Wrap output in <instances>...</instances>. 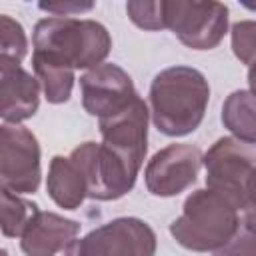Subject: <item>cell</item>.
Wrapping results in <instances>:
<instances>
[{"mask_svg":"<svg viewBox=\"0 0 256 256\" xmlns=\"http://www.w3.org/2000/svg\"><path fill=\"white\" fill-rule=\"evenodd\" d=\"M202 166L206 170V188L226 194L244 212L246 188L256 170V144L224 136L202 156Z\"/></svg>","mask_w":256,"mask_h":256,"instance_id":"4","label":"cell"},{"mask_svg":"<svg viewBox=\"0 0 256 256\" xmlns=\"http://www.w3.org/2000/svg\"><path fill=\"white\" fill-rule=\"evenodd\" d=\"M46 190L52 202L64 210H78L88 198V184L70 156H54L46 176Z\"/></svg>","mask_w":256,"mask_h":256,"instance_id":"14","label":"cell"},{"mask_svg":"<svg viewBox=\"0 0 256 256\" xmlns=\"http://www.w3.org/2000/svg\"><path fill=\"white\" fill-rule=\"evenodd\" d=\"M222 124L234 138L256 144V96L250 90L232 92L222 106Z\"/></svg>","mask_w":256,"mask_h":256,"instance_id":"15","label":"cell"},{"mask_svg":"<svg viewBox=\"0 0 256 256\" xmlns=\"http://www.w3.org/2000/svg\"><path fill=\"white\" fill-rule=\"evenodd\" d=\"M202 152L192 144H170L158 150L144 168V182L152 196L172 198L188 190L202 168Z\"/></svg>","mask_w":256,"mask_h":256,"instance_id":"10","label":"cell"},{"mask_svg":"<svg viewBox=\"0 0 256 256\" xmlns=\"http://www.w3.org/2000/svg\"><path fill=\"white\" fill-rule=\"evenodd\" d=\"M148 122L150 108L138 96L120 114L100 120L102 144L122 156L134 168L142 170L148 154Z\"/></svg>","mask_w":256,"mask_h":256,"instance_id":"11","label":"cell"},{"mask_svg":"<svg viewBox=\"0 0 256 256\" xmlns=\"http://www.w3.org/2000/svg\"><path fill=\"white\" fill-rule=\"evenodd\" d=\"M36 212L38 206L34 202L2 188V234L6 238H20Z\"/></svg>","mask_w":256,"mask_h":256,"instance_id":"17","label":"cell"},{"mask_svg":"<svg viewBox=\"0 0 256 256\" xmlns=\"http://www.w3.org/2000/svg\"><path fill=\"white\" fill-rule=\"evenodd\" d=\"M28 54V36L22 24L6 14L0 16V60L20 64Z\"/></svg>","mask_w":256,"mask_h":256,"instance_id":"18","label":"cell"},{"mask_svg":"<svg viewBox=\"0 0 256 256\" xmlns=\"http://www.w3.org/2000/svg\"><path fill=\"white\" fill-rule=\"evenodd\" d=\"M214 256H256V232L240 224L234 238L214 252Z\"/></svg>","mask_w":256,"mask_h":256,"instance_id":"21","label":"cell"},{"mask_svg":"<svg viewBox=\"0 0 256 256\" xmlns=\"http://www.w3.org/2000/svg\"><path fill=\"white\" fill-rule=\"evenodd\" d=\"M248 86H250V92L256 96V62L248 66Z\"/></svg>","mask_w":256,"mask_h":256,"instance_id":"24","label":"cell"},{"mask_svg":"<svg viewBox=\"0 0 256 256\" xmlns=\"http://www.w3.org/2000/svg\"><path fill=\"white\" fill-rule=\"evenodd\" d=\"M32 68H34L36 78L40 80L44 98L50 104H64L70 100L74 80H76V76H74L76 70L56 64V62H50L40 56H32Z\"/></svg>","mask_w":256,"mask_h":256,"instance_id":"16","label":"cell"},{"mask_svg":"<svg viewBox=\"0 0 256 256\" xmlns=\"http://www.w3.org/2000/svg\"><path fill=\"white\" fill-rule=\"evenodd\" d=\"M32 56L68 66L72 70H92L106 62L112 38L104 24L78 18H42L32 32Z\"/></svg>","mask_w":256,"mask_h":256,"instance_id":"2","label":"cell"},{"mask_svg":"<svg viewBox=\"0 0 256 256\" xmlns=\"http://www.w3.org/2000/svg\"><path fill=\"white\" fill-rule=\"evenodd\" d=\"M156 232L140 218H114L76 240L78 256H156Z\"/></svg>","mask_w":256,"mask_h":256,"instance_id":"8","label":"cell"},{"mask_svg":"<svg viewBox=\"0 0 256 256\" xmlns=\"http://www.w3.org/2000/svg\"><path fill=\"white\" fill-rule=\"evenodd\" d=\"M64 256H78V254H76V242H74L68 250H64Z\"/></svg>","mask_w":256,"mask_h":256,"instance_id":"25","label":"cell"},{"mask_svg":"<svg viewBox=\"0 0 256 256\" xmlns=\"http://www.w3.org/2000/svg\"><path fill=\"white\" fill-rule=\"evenodd\" d=\"M40 80L20 64L0 60V116L4 124H22L38 112Z\"/></svg>","mask_w":256,"mask_h":256,"instance_id":"12","label":"cell"},{"mask_svg":"<svg viewBox=\"0 0 256 256\" xmlns=\"http://www.w3.org/2000/svg\"><path fill=\"white\" fill-rule=\"evenodd\" d=\"M234 56L250 66L256 62V20H240L230 30Z\"/></svg>","mask_w":256,"mask_h":256,"instance_id":"20","label":"cell"},{"mask_svg":"<svg viewBox=\"0 0 256 256\" xmlns=\"http://www.w3.org/2000/svg\"><path fill=\"white\" fill-rule=\"evenodd\" d=\"M70 160L80 168L88 184V198L98 202H112L132 192L138 168L128 164L122 156L104 144L84 142L70 152Z\"/></svg>","mask_w":256,"mask_h":256,"instance_id":"5","label":"cell"},{"mask_svg":"<svg viewBox=\"0 0 256 256\" xmlns=\"http://www.w3.org/2000/svg\"><path fill=\"white\" fill-rule=\"evenodd\" d=\"M244 210H256V170L246 188V208Z\"/></svg>","mask_w":256,"mask_h":256,"instance_id":"23","label":"cell"},{"mask_svg":"<svg viewBox=\"0 0 256 256\" xmlns=\"http://www.w3.org/2000/svg\"><path fill=\"white\" fill-rule=\"evenodd\" d=\"M96 4L94 2H40L38 8L42 12H48L56 18H72L76 14L90 12Z\"/></svg>","mask_w":256,"mask_h":256,"instance_id":"22","label":"cell"},{"mask_svg":"<svg viewBox=\"0 0 256 256\" xmlns=\"http://www.w3.org/2000/svg\"><path fill=\"white\" fill-rule=\"evenodd\" d=\"M230 14L222 2L166 0V28L192 50H212L228 34Z\"/></svg>","mask_w":256,"mask_h":256,"instance_id":"6","label":"cell"},{"mask_svg":"<svg viewBox=\"0 0 256 256\" xmlns=\"http://www.w3.org/2000/svg\"><path fill=\"white\" fill-rule=\"evenodd\" d=\"M210 102L206 76L190 66H172L158 72L150 84V120L170 138L192 134L204 120Z\"/></svg>","mask_w":256,"mask_h":256,"instance_id":"1","label":"cell"},{"mask_svg":"<svg viewBox=\"0 0 256 256\" xmlns=\"http://www.w3.org/2000/svg\"><path fill=\"white\" fill-rule=\"evenodd\" d=\"M242 4H244L248 10H256V4H254V2H242Z\"/></svg>","mask_w":256,"mask_h":256,"instance_id":"26","label":"cell"},{"mask_svg":"<svg viewBox=\"0 0 256 256\" xmlns=\"http://www.w3.org/2000/svg\"><path fill=\"white\" fill-rule=\"evenodd\" d=\"M42 154L38 138L18 124L0 128V182L14 194H34L42 180Z\"/></svg>","mask_w":256,"mask_h":256,"instance_id":"7","label":"cell"},{"mask_svg":"<svg viewBox=\"0 0 256 256\" xmlns=\"http://www.w3.org/2000/svg\"><path fill=\"white\" fill-rule=\"evenodd\" d=\"M240 224L242 210L226 194L202 188L186 198L170 234L186 250L214 254L234 238Z\"/></svg>","mask_w":256,"mask_h":256,"instance_id":"3","label":"cell"},{"mask_svg":"<svg viewBox=\"0 0 256 256\" xmlns=\"http://www.w3.org/2000/svg\"><path fill=\"white\" fill-rule=\"evenodd\" d=\"M78 234L80 224L76 220L38 210L20 236V248L26 256H56L68 250L78 240Z\"/></svg>","mask_w":256,"mask_h":256,"instance_id":"13","label":"cell"},{"mask_svg":"<svg viewBox=\"0 0 256 256\" xmlns=\"http://www.w3.org/2000/svg\"><path fill=\"white\" fill-rule=\"evenodd\" d=\"M128 18L142 30L158 32L166 28V0H130L126 4Z\"/></svg>","mask_w":256,"mask_h":256,"instance_id":"19","label":"cell"},{"mask_svg":"<svg viewBox=\"0 0 256 256\" xmlns=\"http://www.w3.org/2000/svg\"><path fill=\"white\" fill-rule=\"evenodd\" d=\"M80 92L84 110L98 120L120 114L138 98L130 74L112 62L86 70L80 76Z\"/></svg>","mask_w":256,"mask_h":256,"instance_id":"9","label":"cell"}]
</instances>
